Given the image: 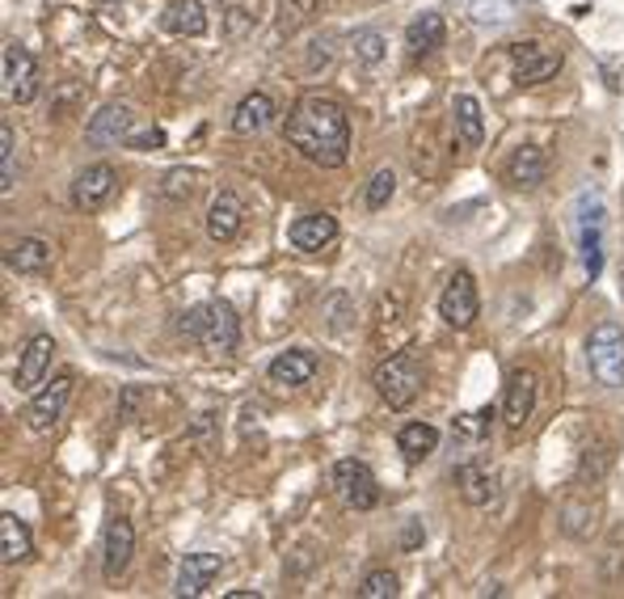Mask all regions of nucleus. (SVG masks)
Instances as JSON below:
<instances>
[{
  "instance_id": "f257e3e1",
  "label": "nucleus",
  "mask_w": 624,
  "mask_h": 599,
  "mask_svg": "<svg viewBox=\"0 0 624 599\" xmlns=\"http://www.w3.org/2000/svg\"><path fill=\"white\" fill-rule=\"evenodd\" d=\"M283 136L313 165L342 169L351 157V114L329 93H304L283 123Z\"/></svg>"
},
{
  "instance_id": "f03ea898",
  "label": "nucleus",
  "mask_w": 624,
  "mask_h": 599,
  "mask_svg": "<svg viewBox=\"0 0 624 599\" xmlns=\"http://www.w3.org/2000/svg\"><path fill=\"white\" fill-rule=\"evenodd\" d=\"M376 393L388 409H409L413 397L422 393V363L413 351H397L388 354L381 368H376Z\"/></svg>"
},
{
  "instance_id": "7ed1b4c3",
  "label": "nucleus",
  "mask_w": 624,
  "mask_h": 599,
  "mask_svg": "<svg viewBox=\"0 0 624 599\" xmlns=\"http://www.w3.org/2000/svg\"><path fill=\"white\" fill-rule=\"evenodd\" d=\"M587 363H591V376L603 388H624V329L616 321H603V326L591 329Z\"/></svg>"
},
{
  "instance_id": "20e7f679",
  "label": "nucleus",
  "mask_w": 624,
  "mask_h": 599,
  "mask_svg": "<svg viewBox=\"0 0 624 599\" xmlns=\"http://www.w3.org/2000/svg\"><path fill=\"white\" fill-rule=\"evenodd\" d=\"M333 490L351 511H372L381 502V482H376L372 464L354 461V456L333 464Z\"/></svg>"
},
{
  "instance_id": "39448f33",
  "label": "nucleus",
  "mask_w": 624,
  "mask_h": 599,
  "mask_svg": "<svg viewBox=\"0 0 624 599\" xmlns=\"http://www.w3.org/2000/svg\"><path fill=\"white\" fill-rule=\"evenodd\" d=\"M72 388H77V381H72V372H59L47 388H38L34 397H30V406H26V427L30 431H52V427H59V418L68 414V402H72Z\"/></svg>"
},
{
  "instance_id": "423d86ee",
  "label": "nucleus",
  "mask_w": 624,
  "mask_h": 599,
  "mask_svg": "<svg viewBox=\"0 0 624 599\" xmlns=\"http://www.w3.org/2000/svg\"><path fill=\"white\" fill-rule=\"evenodd\" d=\"M114 194H118V169L110 161H93L84 165L77 173V182H72V207L84 212V216H93V212L106 207Z\"/></svg>"
},
{
  "instance_id": "0eeeda50",
  "label": "nucleus",
  "mask_w": 624,
  "mask_h": 599,
  "mask_svg": "<svg viewBox=\"0 0 624 599\" xmlns=\"http://www.w3.org/2000/svg\"><path fill=\"white\" fill-rule=\"evenodd\" d=\"M0 64H4V98L13 106H30L38 98V64H34V55L18 38H9Z\"/></svg>"
},
{
  "instance_id": "6e6552de",
  "label": "nucleus",
  "mask_w": 624,
  "mask_h": 599,
  "mask_svg": "<svg viewBox=\"0 0 624 599\" xmlns=\"http://www.w3.org/2000/svg\"><path fill=\"white\" fill-rule=\"evenodd\" d=\"M481 313V296H477V279L468 271H456L447 279L443 296H439V317L452 329H468Z\"/></svg>"
},
{
  "instance_id": "1a4fd4ad",
  "label": "nucleus",
  "mask_w": 624,
  "mask_h": 599,
  "mask_svg": "<svg viewBox=\"0 0 624 599\" xmlns=\"http://www.w3.org/2000/svg\"><path fill=\"white\" fill-rule=\"evenodd\" d=\"M132 132H136V114H132V106H127V102H106V106L89 118L84 144H89V148H118V144H127Z\"/></svg>"
},
{
  "instance_id": "9d476101",
  "label": "nucleus",
  "mask_w": 624,
  "mask_h": 599,
  "mask_svg": "<svg viewBox=\"0 0 624 599\" xmlns=\"http://www.w3.org/2000/svg\"><path fill=\"white\" fill-rule=\"evenodd\" d=\"M198 347L212 354V359H228V354L241 347V317H237V308H232L228 300H216V304H212Z\"/></svg>"
},
{
  "instance_id": "9b49d317",
  "label": "nucleus",
  "mask_w": 624,
  "mask_h": 599,
  "mask_svg": "<svg viewBox=\"0 0 624 599\" xmlns=\"http://www.w3.org/2000/svg\"><path fill=\"white\" fill-rule=\"evenodd\" d=\"M132 553H136V528H132V519L114 516L106 523V541H102V574H106V583H118L127 574Z\"/></svg>"
},
{
  "instance_id": "f8f14e48",
  "label": "nucleus",
  "mask_w": 624,
  "mask_h": 599,
  "mask_svg": "<svg viewBox=\"0 0 624 599\" xmlns=\"http://www.w3.org/2000/svg\"><path fill=\"white\" fill-rule=\"evenodd\" d=\"M55 359V338L52 334H34L26 347H22V359H18V372H13V384L18 393H38V384L47 381Z\"/></svg>"
},
{
  "instance_id": "ddd939ff",
  "label": "nucleus",
  "mask_w": 624,
  "mask_h": 599,
  "mask_svg": "<svg viewBox=\"0 0 624 599\" xmlns=\"http://www.w3.org/2000/svg\"><path fill=\"white\" fill-rule=\"evenodd\" d=\"M511 59H515V81L519 84L553 81V77L561 72V64H566V55L548 52V47H541V43H515V47H511Z\"/></svg>"
},
{
  "instance_id": "4468645a",
  "label": "nucleus",
  "mask_w": 624,
  "mask_h": 599,
  "mask_svg": "<svg viewBox=\"0 0 624 599\" xmlns=\"http://www.w3.org/2000/svg\"><path fill=\"white\" fill-rule=\"evenodd\" d=\"M536 409V372L532 368H515L507 376V393H502V422L519 431Z\"/></svg>"
},
{
  "instance_id": "2eb2a0df",
  "label": "nucleus",
  "mask_w": 624,
  "mask_h": 599,
  "mask_svg": "<svg viewBox=\"0 0 624 599\" xmlns=\"http://www.w3.org/2000/svg\"><path fill=\"white\" fill-rule=\"evenodd\" d=\"M245 228V203L237 191H219L212 199V207H207V237L216 241V246H228V241H237Z\"/></svg>"
},
{
  "instance_id": "dca6fc26",
  "label": "nucleus",
  "mask_w": 624,
  "mask_h": 599,
  "mask_svg": "<svg viewBox=\"0 0 624 599\" xmlns=\"http://www.w3.org/2000/svg\"><path fill=\"white\" fill-rule=\"evenodd\" d=\"M287 241L296 253H321L338 241V219L329 216V212H308V216H299L292 228H287Z\"/></svg>"
},
{
  "instance_id": "f3484780",
  "label": "nucleus",
  "mask_w": 624,
  "mask_h": 599,
  "mask_svg": "<svg viewBox=\"0 0 624 599\" xmlns=\"http://www.w3.org/2000/svg\"><path fill=\"white\" fill-rule=\"evenodd\" d=\"M274 118H279L274 98L262 93V89H253V93H245L241 102H237V110H232V132H237V136H262Z\"/></svg>"
},
{
  "instance_id": "a211bd4d",
  "label": "nucleus",
  "mask_w": 624,
  "mask_h": 599,
  "mask_svg": "<svg viewBox=\"0 0 624 599\" xmlns=\"http://www.w3.org/2000/svg\"><path fill=\"white\" fill-rule=\"evenodd\" d=\"M266 376H271V384H279V388H299V384H308L317 376V354L304 351V347H292V351L274 354Z\"/></svg>"
},
{
  "instance_id": "6ab92c4d",
  "label": "nucleus",
  "mask_w": 624,
  "mask_h": 599,
  "mask_svg": "<svg viewBox=\"0 0 624 599\" xmlns=\"http://www.w3.org/2000/svg\"><path fill=\"white\" fill-rule=\"evenodd\" d=\"M219 570H224L219 553H186L178 566V596H203L219 578Z\"/></svg>"
},
{
  "instance_id": "aec40b11",
  "label": "nucleus",
  "mask_w": 624,
  "mask_h": 599,
  "mask_svg": "<svg viewBox=\"0 0 624 599\" xmlns=\"http://www.w3.org/2000/svg\"><path fill=\"white\" fill-rule=\"evenodd\" d=\"M578 246H582V267L591 279L603 271V203L591 199V212L578 216Z\"/></svg>"
},
{
  "instance_id": "412c9836",
  "label": "nucleus",
  "mask_w": 624,
  "mask_h": 599,
  "mask_svg": "<svg viewBox=\"0 0 624 599\" xmlns=\"http://www.w3.org/2000/svg\"><path fill=\"white\" fill-rule=\"evenodd\" d=\"M544 173H548V161H544V152L536 144L515 148L511 161H507V182H511L515 191H536L544 182Z\"/></svg>"
},
{
  "instance_id": "4be33fe9",
  "label": "nucleus",
  "mask_w": 624,
  "mask_h": 599,
  "mask_svg": "<svg viewBox=\"0 0 624 599\" xmlns=\"http://www.w3.org/2000/svg\"><path fill=\"white\" fill-rule=\"evenodd\" d=\"M493 482H498L493 468L481 461H464L461 468H456V486H461V498L468 507H486V502H493V494H498Z\"/></svg>"
},
{
  "instance_id": "5701e85b",
  "label": "nucleus",
  "mask_w": 624,
  "mask_h": 599,
  "mask_svg": "<svg viewBox=\"0 0 624 599\" xmlns=\"http://www.w3.org/2000/svg\"><path fill=\"white\" fill-rule=\"evenodd\" d=\"M52 258H55V249H52V241H43V237H18V241L9 246V253H4L9 271H18V274L47 271Z\"/></svg>"
},
{
  "instance_id": "b1692460",
  "label": "nucleus",
  "mask_w": 624,
  "mask_h": 599,
  "mask_svg": "<svg viewBox=\"0 0 624 599\" xmlns=\"http://www.w3.org/2000/svg\"><path fill=\"white\" fill-rule=\"evenodd\" d=\"M443 38H447V26H443V18H439V13H418V18L406 26V47H409L413 59L439 52V47H443Z\"/></svg>"
},
{
  "instance_id": "393cba45",
  "label": "nucleus",
  "mask_w": 624,
  "mask_h": 599,
  "mask_svg": "<svg viewBox=\"0 0 624 599\" xmlns=\"http://www.w3.org/2000/svg\"><path fill=\"white\" fill-rule=\"evenodd\" d=\"M30 553H34L30 528L13 516V511H4V516H0V562H4V566H18V562H26Z\"/></svg>"
},
{
  "instance_id": "a878e982",
  "label": "nucleus",
  "mask_w": 624,
  "mask_h": 599,
  "mask_svg": "<svg viewBox=\"0 0 624 599\" xmlns=\"http://www.w3.org/2000/svg\"><path fill=\"white\" fill-rule=\"evenodd\" d=\"M452 118H456V139H461L464 148H481V139H486V118H481V102H477L473 93H461V98L452 102Z\"/></svg>"
},
{
  "instance_id": "bb28decb",
  "label": "nucleus",
  "mask_w": 624,
  "mask_h": 599,
  "mask_svg": "<svg viewBox=\"0 0 624 599\" xmlns=\"http://www.w3.org/2000/svg\"><path fill=\"white\" fill-rule=\"evenodd\" d=\"M164 30L169 34H182V38H198L207 34V13H203V0H173L164 9Z\"/></svg>"
},
{
  "instance_id": "cd10ccee",
  "label": "nucleus",
  "mask_w": 624,
  "mask_h": 599,
  "mask_svg": "<svg viewBox=\"0 0 624 599\" xmlns=\"http://www.w3.org/2000/svg\"><path fill=\"white\" fill-rule=\"evenodd\" d=\"M397 448H401V456H406L409 464H422L427 456H434L439 431H434L431 422H406V427L397 431Z\"/></svg>"
},
{
  "instance_id": "c85d7f7f",
  "label": "nucleus",
  "mask_w": 624,
  "mask_h": 599,
  "mask_svg": "<svg viewBox=\"0 0 624 599\" xmlns=\"http://www.w3.org/2000/svg\"><path fill=\"white\" fill-rule=\"evenodd\" d=\"M18 191V139H13V127L0 123V194Z\"/></svg>"
},
{
  "instance_id": "c756f323",
  "label": "nucleus",
  "mask_w": 624,
  "mask_h": 599,
  "mask_svg": "<svg viewBox=\"0 0 624 599\" xmlns=\"http://www.w3.org/2000/svg\"><path fill=\"white\" fill-rule=\"evenodd\" d=\"M515 13H519L515 0H473L468 4V18L477 26H507V22H515Z\"/></svg>"
},
{
  "instance_id": "7c9ffc66",
  "label": "nucleus",
  "mask_w": 624,
  "mask_h": 599,
  "mask_svg": "<svg viewBox=\"0 0 624 599\" xmlns=\"http://www.w3.org/2000/svg\"><path fill=\"white\" fill-rule=\"evenodd\" d=\"M317 13H321V0H283V4H279V30H283V34H296V30L308 26Z\"/></svg>"
},
{
  "instance_id": "2f4dec72",
  "label": "nucleus",
  "mask_w": 624,
  "mask_h": 599,
  "mask_svg": "<svg viewBox=\"0 0 624 599\" xmlns=\"http://www.w3.org/2000/svg\"><path fill=\"white\" fill-rule=\"evenodd\" d=\"M351 47H354V59H359V64L376 68V64L384 59V34L381 30H354Z\"/></svg>"
},
{
  "instance_id": "473e14b6",
  "label": "nucleus",
  "mask_w": 624,
  "mask_h": 599,
  "mask_svg": "<svg viewBox=\"0 0 624 599\" xmlns=\"http://www.w3.org/2000/svg\"><path fill=\"white\" fill-rule=\"evenodd\" d=\"M393 191H397V173H393V169H376L372 182H367V194H363L367 212H384L388 199H393Z\"/></svg>"
},
{
  "instance_id": "72a5a7b5",
  "label": "nucleus",
  "mask_w": 624,
  "mask_h": 599,
  "mask_svg": "<svg viewBox=\"0 0 624 599\" xmlns=\"http://www.w3.org/2000/svg\"><path fill=\"white\" fill-rule=\"evenodd\" d=\"M401 591V578L393 570H372L363 578V587H359V596L363 599H393Z\"/></svg>"
},
{
  "instance_id": "f704fd0d",
  "label": "nucleus",
  "mask_w": 624,
  "mask_h": 599,
  "mask_svg": "<svg viewBox=\"0 0 624 599\" xmlns=\"http://www.w3.org/2000/svg\"><path fill=\"white\" fill-rule=\"evenodd\" d=\"M253 30H258V18H253L245 4H232V9L224 13V38H228V43H241Z\"/></svg>"
},
{
  "instance_id": "c9c22d12",
  "label": "nucleus",
  "mask_w": 624,
  "mask_h": 599,
  "mask_svg": "<svg viewBox=\"0 0 624 599\" xmlns=\"http://www.w3.org/2000/svg\"><path fill=\"white\" fill-rule=\"evenodd\" d=\"M207 313H212V304H194V308H186L182 317H178V334L182 338H203V326H207Z\"/></svg>"
},
{
  "instance_id": "e433bc0d",
  "label": "nucleus",
  "mask_w": 624,
  "mask_h": 599,
  "mask_svg": "<svg viewBox=\"0 0 624 599\" xmlns=\"http://www.w3.org/2000/svg\"><path fill=\"white\" fill-rule=\"evenodd\" d=\"M194 191V169H169L161 182L164 199H186Z\"/></svg>"
},
{
  "instance_id": "4c0bfd02",
  "label": "nucleus",
  "mask_w": 624,
  "mask_h": 599,
  "mask_svg": "<svg viewBox=\"0 0 624 599\" xmlns=\"http://www.w3.org/2000/svg\"><path fill=\"white\" fill-rule=\"evenodd\" d=\"M161 144H164L161 127H148V132H132V136H127V148H136V152H152V148H161Z\"/></svg>"
},
{
  "instance_id": "58836bf2",
  "label": "nucleus",
  "mask_w": 624,
  "mask_h": 599,
  "mask_svg": "<svg viewBox=\"0 0 624 599\" xmlns=\"http://www.w3.org/2000/svg\"><path fill=\"white\" fill-rule=\"evenodd\" d=\"M329 59H333V38H317L313 43V52H308V72H317V68H329Z\"/></svg>"
},
{
  "instance_id": "ea45409f",
  "label": "nucleus",
  "mask_w": 624,
  "mask_h": 599,
  "mask_svg": "<svg viewBox=\"0 0 624 599\" xmlns=\"http://www.w3.org/2000/svg\"><path fill=\"white\" fill-rule=\"evenodd\" d=\"M144 402V388L139 384H127L123 388V402H118V422H127V418H136V406Z\"/></svg>"
},
{
  "instance_id": "a19ab883",
  "label": "nucleus",
  "mask_w": 624,
  "mask_h": 599,
  "mask_svg": "<svg viewBox=\"0 0 624 599\" xmlns=\"http://www.w3.org/2000/svg\"><path fill=\"white\" fill-rule=\"evenodd\" d=\"M418 541H422V528H418V523H409V528H406V549H413Z\"/></svg>"
}]
</instances>
